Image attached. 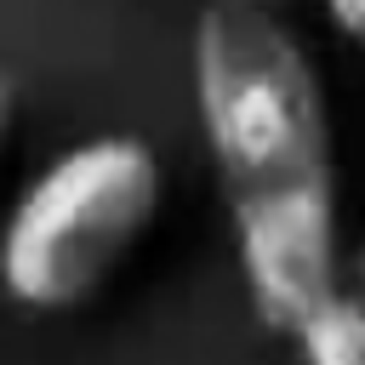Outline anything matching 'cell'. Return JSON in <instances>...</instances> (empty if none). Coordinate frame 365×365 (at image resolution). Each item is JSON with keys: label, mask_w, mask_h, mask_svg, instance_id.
Masks as SVG:
<instances>
[{"label": "cell", "mask_w": 365, "mask_h": 365, "mask_svg": "<svg viewBox=\"0 0 365 365\" xmlns=\"http://www.w3.org/2000/svg\"><path fill=\"white\" fill-rule=\"evenodd\" d=\"M359 297H365V251H359Z\"/></svg>", "instance_id": "cell-8"}, {"label": "cell", "mask_w": 365, "mask_h": 365, "mask_svg": "<svg viewBox=\"0 0 365 365\" xmlns=\"http://www.w3.org/2000/svg\"><path fill=\"white\" fill-rule=\"evenodd\" d=\"M194 108L228 211L336 182L319 74L274 11L228 0H211L200 11Z\"/></svg>", "instance_id": "cell-1"}, {"label": "cell", "mask_w": 365, "mask_h": 365, "mask_svg": "<svg viewBox=\"0 0 365 365\" xmlns=\"http://www.w3.org/2000/svg\"><path fill=\"white\" fill-rule=\"evenodd\" d=\"M297 354L302 365H365V297L336 291L319 314L297 325Z\"/></svg>", "instance_id": "cell-4"}, {"label": "cell", "mask_w": 365, "mask_h": 365, "mask_svg": "<svg viewBox=\"0 0 365 365\" xmlns=\"http://www.w3.org/2000/svg\"><path fill=\"white\" fill-rule=\"evenodd\" d=\"M234 251L257 314L297 336L308 314H319L342 291V234H336V182L240 205L234 211Z\"/></svg>", "instance_id": "cell-3"}, {"label": "cell", "mask_w": 365, "mask_h": 365, "mask_svg": "<svg viewBox=\"0 0 365 365\" xmlns=\"http://www.w3.org/2000/svg\"><path fill=\"white\" fill-rule=\"evenodd\" d=\"M228 6H257V11H274L279 0H228Z\"/></svg>", "instance_id": "cell-7"}, {"label": "cell", "mask_w": 365, "mask_h": 365, "mask_svg": "<svg viewBox=\"0 0 365 365\" xmlns=\"http://www.w3.org/2000/svg\"><path fill=\"white\" fill-rule=\"evenodd\" d=\"M6 131H11V86L0 80V143H6Z\"/></svg>", "instance_id": "cell-6"}, {"label": "cell", "mask_w": 365, "mask_h": 365, "mask_svg": "<svg viewBox=\"0 0 365 365\" xmlns=\"http://www.w3.org/2000/svg\"><path fill=\"white\" fill-rule=\"evenodd\" d=\"M319 6H325V17H331L336 34H348L354 46H365V0H319Z\"/></svg>", "instance_id": "cell-5"}, {"label": "cell", "mask_w": 365, "mask_h": 365, "mask_svg": "<svg viewBox=\"0 0 365 365\" xmlns=\"http://www.w3.org/2000/svg\"><path fill=\"white\" fill-rule=\"evenodd\" d=\"M160 188L165 171L143 137H91L51 160L6 217V297L40 314L86 302L148 234Z\"/></svg>", "instance_id": "cell-2"}]
</instances>
